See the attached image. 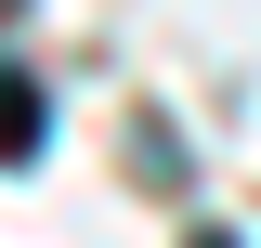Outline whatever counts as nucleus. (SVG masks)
<instances>
[{"instance_id":"obj_1","label":"nucleus","mask_w":261,"mask_h":248,"mask_svg":"<svg viewBox=\"0 0 261 248\" xmlns=\"http://www.w3.org/2000/svg\"><path fill=\"white\" fill-rule=\"evenodd\" d=\"M0 131H13V170H39V79H27V65H13V118H0Z\"/></svg>"},{"instance_id":"obj_2","label":"nucleus","mask_w":261,"mask_h":248,"mask_svg":"<svg viewBox=\"0 0 261 248\" xmlns=\"http://www.w3.org/2000/svg\"><path fill=\"white\" fill-rule=\"evenodd\" d=\"M183 248H235V235H222V222H196V235H183Z\"/></svg>"}]
</instances>
